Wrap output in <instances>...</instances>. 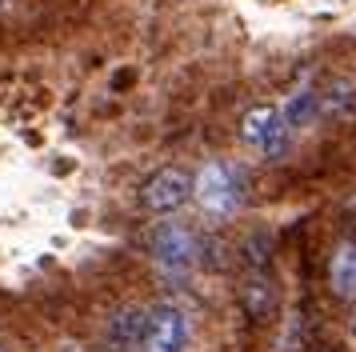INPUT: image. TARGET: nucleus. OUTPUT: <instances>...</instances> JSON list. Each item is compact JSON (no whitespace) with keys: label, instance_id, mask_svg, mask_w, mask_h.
<instances>
[{"label":"nucleus","instance_id":"obj_1","mask_svg":"<svg viewBox=\"0 0 356 352\" xmlns=\"http://www.w3.org/2000/svg\"><path fill=\"white\" fill-rule=\"evenodd\" d=\"M148 253H152V264L161 272L164 280H188L200 260H204V248H200V237L184 224L168 221L161 228H152L148 237Z\"/></svg>","mask_w":356,"mask_h":352},{"label":"nucleus","instance_id":"obj_2","mask_svg":"<svg viewBox=\"0 0 356 352\" xmlns=\"http://www.w3.org/2000/svg\"><path fill=\"white\" fill-rule=\"evenodd\" d=\"M193 196L209 216H232V212L244 205L241 176L232 173L228 164H220V160H216V164H204V168L193 176Z\"/></svg>","mask_w":356,"mask_h":352},{"label":"nucleus","instance_id":"obj_3","mask_svg":"<svg viewBox=\"0 0 356 352\" xmlns=\"http://www.w3.org/2000/svg\"><path fill=\"white\" fill-rule=\"evenodd\" d=\"M188 200H193V173H188V168H177V164L156 168V173L140 184V208L152 212V216H172V212L184 208Z\"/></svg>","mask_w":356,"mask_h":352},{"label":"nucleus","instance_id":"obj_4","mask_svg":"<svg viewBox=\"0 0 356 352\" xmlns=\"http://www.w3.org/2000/svg\"><path fill=\"white\" fill-rule=\"evenodd\" d=\"M241 136L257 152H264V157H280L284 148H289V125H284V116H280V109H268V104H260V109L244 112L241 120Z\"/></svg>","mask_w":356,"mask_h":352},{"label":"nucleus","instance_id":"obj_5","mask_svg":"<svg viewBox=\"0 0 356 352\" xmlns=\"http://www.w3.org/2000/svg\"><path fill=\"white\" fill-rule=\"evenodd\" d=\"M188 344V317L177 304H156L148 312V333L140 352H184Z\"/></svg>","mask_w":356,"mask_h":352},{"label":"nucleus","instance_id":"obj_6","mask_svg":"<svg viewBox=\"0 0 356 352\" xmlns=\"http://www.w3.org/2000/svg\"><path fill=\"white\" fill-rule=\"evenodd\" d=\"M241 304H244V312H248L252 320L273 317V308H276V280H273V272H268V264H248L244 285H241Z\"/></svg>","mask_w":356,"mask_h":352},{"label":"nucleus","instance_id":"obj_7","mask_svg":"<svg viewBox=\"0 0 356 352\" xmlns=\"http://www.w3.org/2000/svg\"><path fill=\"white\" fill-rule=\"evenodd\" d=\"M148 312L152 308H140V304H129L120 308L113 320H108V349L113 352H140L145 344V333H148Z\"/></svg>","mask_w":356,"mask_h":352},{"label":"nucleus","instance_id":"obj_8","mask_svg":"<svg viewBox=\"0 0 356 352\" xmlns=\"http://www.w3.org/2000/svg\"><path fill=\"white\" fill-rule=\"evenodd\" d=\"M328 288L340 301H356V240H344L328 256Z\"/></svg>","mask_w":356,"mask_h":352},{"label":"nucleus","instance_id":"obj_9","mask_svg":"<svg viewBox=\"0 0 356 352\" xmlns=\"http://www.w3.org/2000/svg\"><path fill=\"white\" fill-rule=\"evenodd\" d=\"M316 112H321V93H312V88H296V93L284 100L280 116H284L289 132H296V128L312 125V120H316Z\"/></svg>","mask_w":356,"mask_h":352},{"label":"nucleus","instance_id":"obj_10","mask_svg":"<svg viewBox=\"0 0 356 352\" xmlns=\"http://www.w3.org/2000/svg\"><path fill=\"white\" fill-rule=\"evenodd\" d=\"M348 240H356V212H353V221H348Z\"/></svg>","mask_w":356,"mask_h":352},{"label":"nucleus","instance_id":"obj_11","mask_svg":"<svg viewBox=\"0 0 356 352\" xmlns=\"http://www.w3.org/2000/svg\"><path fill=\"white\" fill-rule=\"evenodd\" d=\"M8 4H13V0H0V13H4V8H8Z\"/></svg>","mask_w":356,"mask_h":352},{"label":"nucleus","instance_id":"obj_12","mask_svg":"<svg viewBox=\"0 0 356 352\" xmlns=\"http://www.w3.org/2000/svg\"><path fill=\"white\" fill-rule=\"evenodd\" d=\"M65 352H84V349H65Z\"/></svg>","mask_w":356,"mask_h":352}]
</instances>
